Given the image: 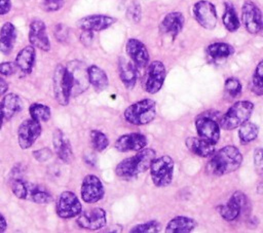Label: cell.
I'll return each instance as SVG.
<instances>
[{
	"mask_svg": "<svg viewBox=\"0 0 263 233\" xmlns=\"http://www.w3.org/2000/svg\"><path fill=\"white\" fill-rule=\"evenodd\" d=\"M242 163V155L238 148L232 145L225 146L215 152L205 165L209 176L221 177L235 171Z\"/></svg>",
	"mask_w": 263,
	"mask_h": 233,
	"instance_id": "6da1fadb",
	"label": "cell"
},
{
	"mask_svg": "<svg viewBox=\"0 0 263 233\" xmlns=\"http://www.w3.org/2000/svg\"><path fill=\"white\" fill-rule=\"evenodd\" d=\"M155 158V151L151 148H144L137 154L120 161L115 167V173L122 180H132L149 169Z\"/></svg>",
	"mask_w": 263,
	"mask_h": 233,
	"instance_id": "7a4b0ae2",
	"label": "cell"
},
{
	"mask_svg": "<svg viewBox=\"0 0 263 233\" xmlns=\"http://www.w3.org/2000/svg\"><path fill=\"white\" fill-rule=\"evenodd\" d=\"M10 186L13 195L22 200H28L36 204H46L52 201L51 193L42 185L14 178Z\"/></svg>",
	"mask_w": 263,
	"mask_h": 233,
	"instance_id": "3957f363",
	"label": "cell"
},
{
	"mask_svg": "<svg viewBox=\"0 0 263 233\" xmlns=\"http://www.w3.org/2000/svg\"><path fill=\"white\" fill-rule=\"evenodd\" d=\"M53 94L55 101L61 106H67L73 93L75 80L70 64H59L53 72L52 77Z\"/></svg>",
	"mask_w": 263,
	"mask_h": 233,
	"instance_id": "277c9868",
	"label": "cell"
},
{
	"mask_svg": "<svg viewBox=\"0 0 263 233\" xmlns=\"http://www.w3.org/2000/svg\"><path fill=\"white\" fill-rule=\"evenodd\" d=\"M254 111V104L250 101H238L234 103L221 117L219 125L222 129L232 130L247 122Z\"/></svg>",
	"mask_w": 263,
	"mask_h": 233,
	"instance_id": "5b68a950",
	"label": "cell"
},
{
	"mask_svg": "<svg viewBox=\"0 0 263 233\" xmlns=\"http://www.w3.org/2000/svg\"><path fill=\"white\" fill-rule=\"evenodd\" d=\"M124 119L133 125H145L156 116V105L151 99L140 100L129 105L123 113Z\"/></svg>",
	"mask_w": 263,
	"mask_h": 233,
	"instance_id": "8992f818",
	"label": "cell"
},
{
	"mask_svg": "<svg viewBox=\"0 0 263 233\" xmlns=\"http://www.w3.org/2000/svg\"><path fill=\"white\" fill-rule=\"evenodd\" d=\"M174 160L168 155H162L154 158L150 164V177L156 187L162 188L168 186L174 176Z\"/></svg>",
	"mask_w": 263,
	"mask_h": 233,
	"instance_id": "52a82bcc",
	"label": "cell"
},
{
	"mask_svg": "<svg viewBox=\"0 0 263 233\" xmlns=\"http://www.w3.org/2000/svg\"><path fill=\"white\" fill-rule=\"evenodd\" d=\"M146 68L142 83L143 89L150 94H154L161 89L166 77V70L160 61H153Z\"/></svg>",
	"mask_w": 263,
	"mask_h": 233,
	"instance_id": "ba28073f",
	"label": "cell"
},
{
	"mask_svg": "<svg viewBox=\"0 0 263 233\" xmlns=\"http://www.w3.org/2000/svg\"><path fill=\"white\" fill-rule=\"evenodd\" d=\"M55 211L61 219L77 218L82 211V205L77 195L72 191H63L57 200Z\"/></svg>",
	"mask_w": 263,
	"mask_h": 233,
	"instance_id": "9c48e42d",
	"label": "cell"
},
{
	"mask_svg": "<svg viewBox=\"0 0 263 233\" xmlns=\"http://www.w3.org/2000/svg\"><path fill=\"white\" fill-rule=\"evenodd\" d=\"M192 14L195 21L205 30H213L218 23L216 6L208 0H199L192 6Z\"/></svg>",
	"mask_w": 263,
	"mask_h": 233,
	"instance_id": "30bf717a",
	"label": "cell"
},
{
	"mask_svg": "<svg viewBox=\"0 0 263 233\" xmlns=\"http://www.w3.org/2000/svg\"><path fill=\"white\" fill-rule=\"evenodd\" d=\"M42 132V126L39 121L29 118L21 122L16 130L17 143L21 149L27 150L31 148Z\"/></svg>",
	"mask_w": 263,
	"mask_h": 233,
	"instance_id": "8fae6325",
	"label": "cell"
},
{
	"mask_svg": "<svg viewBox=\"0 0 263 233\" xmlns=\"http://www.w3.org/2000/svg\"><path fill=\"white\" fill-rule=\"evenodd\" d=\"M241 22L250 34H258L263 30V14L253 1H245L241 6Z\"/></svg>",
	"mask_w": 263,
	"mask_h": 233,
	"instance_id": "7c38bea8",
	"label": "cell"
},
{
	"mask_svg": "<svg viewBox=\"0 0 263 233\" xmlns=\"http://www.w3.org/2000/svg\"><path fill=\"white\" fill-rule=\"evenodd\" d=\"M248 204L249 201L246 194L240 191H236L231 195L226 203L218 206V211L224 220L230 222L236 220L240 216L241 211L247 208Z\"/></svg>",
	"mask_w": 263,
	"mask_h": 233,
	"instance_id": "4fadbf2b",
	"label": "cell"
},
{
	"mask_svg": "<svg viewBox=\"0 0 263 233\" xmlns=\"http://www.w3.org/2000/svg\"><path fill=\"white\" fill-rule=\"evenodd\" d=\"M76 224L81 229L97 231L106 226L107 213L105 209L101 207H93V208L81 211L79 216H77Z\"/></svg>",
	"mask_w": 263,
	"mask_h": 233,
	"instance_id": "5bb4252c",
	"label": "cell"
},
{
	"mask_svg": "<svg viewBox=\"0 0 263 233\" xmlns=\"http://www.w3.org/2000/svg\"><path fill=\"white\" fill-rule=\"evenodd\" d=\"M105 194L102 181L95 174H86L81 183L80 195L85 203H96L100 201Z\"/></svg>",
	"mask_w": 263,
	"mask_h": 233,
	"instance_id": "9a60e30c",
	"label": "cell"
},
{
	"mask_svg": "<svg viewBox=\"0 0 263 233\" xmlns=\"http://www.w3.org/2000/svg\"><path fill=\"white\" fill-rule=\"evenodd\" d=\"M125 51L138 70L144 69L149 64V52L146 45L139 39L129 38L125 44Z\"/></svg>",
	"mask_w": 263,
	"mask_h": 233,
	"instance_id": "2e32d148",
	"label": "cell"
},
{
	"mask_svg": "<svg viewBox=\"0 0 263 233\" xmlns=\"http://www.w3.org/2000/svg\"><path fill=\"white\" fill-rule=\"evenodd\" d=\"M29 42L35 48L43 51L50 49V42L46 33V26L43 21L35 18L29 26Z\"/></svg>",
	"mask_w": 263,
	"mask_h": 233,
	"instance_id": "e0dca14e",
	"label": "cell"
},
{
	"mask_svg": "<svg viewBox=\"0 0 263 233\" xmlns=\"http://www.w3.org/2000/svg\"><path fill=\"white\" fill-rule=\"evenodd\" d=\"M195 127L198 137L217 144L220 139V125L212 117L206 115H200L195 119Z\"/></svg>",
	"mask_w": 263,
	"mask_h": 233,
	"instance_id": "ac0fdd59",
	"label": "cell"
},
{
	"mask_svg": "<svg viewBox=\"0 0 263 233\" xmlns=\"http://www.w3.org/2000/svg\"><path fill=\"white\" fill-rule=\"evenodd\" d=\"M116 18L106 14H90L77 21V26L82 31L100 32L110 28L116 23Z\"/></svg>",
	"mask_w": 263,
	"mask_h": 233,
	"instance_id": "d6986e66",
	"label": "cell"
},
{
	"mask_svg": "<svg viewBox=\"0 0 263 233\" xmlns=\"http://www.w3.org/2000/svg\"><path fill=\"white\" fill-rule=\"evenodd\" d=\"M185 25V17L180 11H172L164 15L160 25L159 31L161 34L171 37L173 40L181 33Z\"/></svg>",
	"mask_w": 263,
	"mask_h": 233,
	"instance_id": "ffe728a7",
	"label": "cell"
},
{
	"mask_svg": "<svg viewBox=\"0 0 263 233\" xmlns=\"http://www.w3.org/2000/svg\"><path fill=\"white\" fill-rule=\"evenodd\" d=\"M52 146L54 153L57 154L58 158L65 162V163H71L74 155L71 143L67 135L62 131L60 128H55L52 134Z\"/></svg>",
	"mask_w": 263,
	"mask_h": 233,
	"instance_id": "44dd1931",
	"label": "cell"
},
{
	"mask_svg": "<svg viewBox=\"0 0 263 233\" xmlns=\"http://www.w3.org/2000/svg\"><path fill=\"white\" fill-rule=\"evenodd\" d=\"M147 146V138L139 132H130L120 135L114 144V147L119 152L140 151Z\"/></svg>",
	"mask_w": 263,
	"mask_h": 233,
	"instance_id": "7402d4cb",
	"label": "cell"
},
{
	"mask_svg": "<svg viewBox=\"0 0 263 233\" xmlns=\"http://www.w3.org/2000/svg\"><path fill=\"white\" fill-rule=\"evenodd\" d=\"M36 61V49L34 46L27 45L22 48L14 60L16 69L23 75H29L33 71V67Z\"/></svg>",
	"mask_w": 263,
	"mask_h": 233,
	"instance_id": "603a6c76",
	"label": "cell"
},
{
	"mask_svg": "<svg viewBox=\"0 0 263 233\" xmlns=\"http://www.w3.org/2000/svg\"><path fill=\"white\" fill-rule=\"evenodd\" d=\"M185 144L191 153L202 158L211 157L216 151L215 144L200 137H188Z\"/></svg>",
	"mask_w": 263,
	"mask_h": 233,
	"instance_id": "cb8c5ba5",
	"label": "cell"
},
{
	"mask_svg": "<svg viewBox=\"0 0 263 233\" xmlns=\"http://www.w3.org/2000/svg\"><path fill=\"white\" fill-rule=\"evenodd\" d=\"M137 68L133 64L132 61L126 60L125 57L121 56L118 60V71H119V78L126 89H133L137 83L138 73Z\"/></svg>",
	"mask_w": 263,
	"mask_h": 233,
	"instance_id": "d4e9b609",
	"label": "cell"
},
{
	"mask_svg": "<svg viewBox=\"0 0 263 233\" xmlns=\"http://www.w3.org/2000/svg\"><path fill=\"white\" fill-rule=\"evenodd\" d=\"M16 29L11 22H6L0 29V51L3 54H9L15 44Z\"/></svg>",
	"mask_w": 263,
	"mask_h": 233,
	"instance_id": "484cf974",
	"label": "cell"
},
{
	"mask_svg": "<svg viewBox=\"0 0 263 233\" xmlns=\"http://www.w3.org/2000/svg\"><path fill=\"white\" fill-rule=\"evenodd\" d=\"M0 106L4 113V120L9 121L15 114L20 113L23 108L21 98L13 92L5 93L0 101Z\"/></svg>",
	"mask_w": 263,
	"mask_h": 233,
	"instance_id": "4316f807",
	"label": "cell"
},
{
	"mask_svg": "<svg viewBox=\"0 0 263 233\" xmlns=\"http://www.w3.org/2000/svg\"><path fill=\"white\" fill-rule=\"evenodd\" d=\"M88 83L97 90L103 91L108 87L109 80L106 72L97 65H90L86 69Z\"/></svg>",
	"mask_w": 263,
	"mask_h": 233,
	"instance_id": "83f0119b",
	"label": "cell"
},
{
	"mask_svg": "<svg viewBox=\"0 0 263 233\" xmlns=\"http://www.w3.org/2000/svg\"><path fill=\"white\" fill-rule=\"evenodd\" d=\"M196 226L192 218L185 216H178L173 218L165 227L166 233H188L194 230Z\"/></svg>",
	"mask_w": 263,
	"mask_h": 233,
	"instance_id": "f1b7e54d",
	"label": "cell"
},
{
	"mask_svg": "<svg viewBox=\"0 0 263 233\" xmlns=\"http://www.w3.org/2000/svg\"><path fill=\"white\" fill-rule=\"evenodd\" d=\"M206 53L213 60H223L232 55L234 48L226 42H214L206 47Z\"/></svg>",
	"mask_w": 263,
	"mask_h": 233,
	"instance_id": "f546056e",
	"label": "cell"
},
{
	"mask_svg": "<svg viewBox=\"0 0 263 233\" xmlns=\"http://www.w3.org/2000/svg\"><path fill=\"white\" fill-rule=\"evenodd\" d=\"M223 25L229 32H236L239 27L240 23L236 13V10L231 2L224 3V13L222 16Z\"/></svg>",
	"mask_w": 263,
	"mask_h": 233,
	"instance_id": "4dcf8cb0",
	"label": "cell"
},
{
	"mask_svg": "<svg viewBox=\"0 0 263 233\" xmlns=\"http://www.w3.org/2000/svg\"><path fill=\"white\" fill-rule=\"evenodd\" d=\"M259 134V127L257 124L247 121L239 126L238 138L242 144H248L257 139Z\"/></svg>",
	"mask_w": 263,
	"mask_h": 233,
	"instance_id": "1f68e13d",
	"label": "cell"
},
{
	"mask_svg": "<svg viewBox=\"0 0 263 233\" xmlns=\"http://www.w3.org/2000/svg\"><path fill=\"white\" fill-rule=\"evenodd\" d=\"M30 117L39 121V122H46L51 115V110L47 105L41 103H33L29 107Z\"/></svg>",
	"mask_w": 263,
	"mask_h": 233,
	"instance_id": "d6a6232c",
	"label": "cell"
},
{
	"mask_svg": "<svg viewBox=\"0 0 263 233\" xmlns=\"http://www.w3.org/2000/svg\"><path fill=\"white\" fill-rule=\"evenodd\" d=\"M250 89L256 95H263V60L259 62L255 69L251 79Z\"/></svg>",
	"mask_w": 263,
	"mask_h": 233,
	"instance_id": "836d02e7",
	"label": "cell"
},
{
	"mask_svg": "<svg viewBox=\"0 0 263 233\" xmlns=\"http://www.w3.org/2000/svg\"><path fill=\"white\" fill-rule=\"evenodd\" d=\"M89 137H90L91 146L97 152H102L109 146L108 137L99 129L90 130Z\"/></svg>",
	"mask_w": 263,
	"mask_h": 233,
	"instance_id": "e575fe53",
	"label": "cell"
},
{
	"mask_svg": "<svg viewBox=\"0 0 263 233\" xmlns=\"http://www.w3.org/2000/svg\"><path fill=\"white\" fill-rule=\"evenodd\" d=\"M254 166L255 170L260 178L257 186V192L263 194V148H257L254 151Z\"/></svg>",
	"mask_w": 263,
	"mask_h": 233,
	"instance_id": "d590c367",
	"label": "cell"
},
{
	"mask_svg": "<svg viewBox=\"0 0 263 233\" xmlns=\"http://www.w3.org/2000/svg\"><path fill=\"white\" fill-rule=\"evenodd\" d=\"M159 230H160V224L155 220H151L146 223L138 224V225L134 226L129 230V232H132V233H154V232H158Z\"/></svg>",
	"mask_w": 263,
	"mask_h": 233,
	"instance_id": "8d00e7d4",
	"label": "cell"
},
{
	"mask_svg": "<svg viewBox=\"0 0 263 233\" xmlns=\"http://www.w3.org/2000/svg\"><path fill=\"white\" fill-rule=\"evenodd\" d=\"M224 88L226 90V92L232 96V98H236L240 94L241 92V89H242V86H241V83L240 81L237 79V78H234V77H229L225 80V83H224Z\"/></svg>",
	"mask_w": 263,
	"mask_h": 233,
	"instance_id": "74e56055",
	"label": "cell"
},
{
	"mask_svg": "<svg viewBox=\"0 0 263 233\" xmlns=\"http://www.w3.org/2000/svg\"><path fill=\"white\" fill-rule=\"evenodd\" d=\"M126 17H128L133 23H139L141 20V7L138 3H132L126 10Z\"/></svg>",
	"mask_w": 263,
	"mask_h": 233,
	"instance_id": "f35d334b",
	"label": "cell"
},
{
	"mask_svg": "<svg viewBox=\"0 0 263 233\" xmlns=\"http://www.w3.org/2000/svg\"><path fill=\"white\" fill-rule=\"evenodd\" d=\"M64 3H65L64 0H44L42 7L45 11L52 12V11L60 10L64 6Z\"/></svg>",
	"mask_w": 263,
	"mask_h": 233,
	"instance_id": "ab89813d",
	"label": "cell"
},
{
	"mask_svg": "<svg viewBox=\"0 0 263 233\" xmlns=\"http://www.w3.org/2000/svg\"><path fill=\"white\" fill-rule=\"evenodd\" d=\"M32 155L37 161L45 162L51 157L52 153H51V150L49 148H42V149H38V150L33 151Z\"/></svg>",
	"mask_w": 263,
	"mask_h": 233,
	"instance_id": "60d3db41",
	"label": "cell"
},
{
	"mask_svg": "<svg viewBox=\"0 0 263 233\" xmlns=\"http://www.w3.org/2000/svg\"><path fill=\"white\" fill-rule=\"evenodd\" d=\"M16 66L12 62H2L0 63V75L8 77L16 72Z\"/></svg>",
	"mask_w": 263,
	"mask_h": 233,
	"instance_id": "b9f144b4",
	"label": "cell"
},
{
	"mask_svg": "<svg viewBox=\"0 0 263 233\" xmlns=\"http://www.w3.org/2000/svg\"><path fill=\"white\" fill-rule=\"evenodd\" d=\"M54 36L60 41L65 40L67 38V28L63 24H58L54 29Z\"/></svg>",
	"mask_w": 263,
	"mask_h": 233,
	"instance_id": "7bdbcfd3",
	"label": "cell"
},
{
	"mask_svg": "<svg viewBox=\"0 0 263 233\" xmlns=\"http://www.w3.org/2000/svg\"><path fill=\"white\" fill-rule=\"evenodd\" d=\"M11 9V0H0V15L7 14Z\"/></svg>",
	"mask_w": 263,
	"mask_h": 233,
	"instance_id": "ee69618b",
	"label": "cell"
},
{
	"mask_svg": "<svg viewBox=\"0 0 263 233\" xmlns=\"http://www.w3.org/2000/svg\"><path fill=\"white\" fill-rule=\"evenodd\" d=\"M92 33L90 31H82V35H81V42L84 45H88L91 40H92Z\"/></svg>",
	"mask_w": 263,
	"mask_h": 233,
	"instance_id": "f6af8a7d",
	"label": "cell"
},
{
	"mask_svg": "<svg viewBox=\"0 0 263 233\" xmlns=\"http://www.w3.org/2000/svg\"><path fill=\"white\" fill-rule=\"evenodd\" d=\"M8 90V83L7 81L0 76V96H3Z\"/></svg>",
	"mask_w": 263,
	"mask_h": 233,
	"instance_id": "bcb514c9",
	"label": "cell"
},
{
	"mask_svg": "<svg viewBox=\"0 0 263 233\" xmlns=\"http://www.w3.org/2000/svg\"><path fill=\"white\" fill-rule=\"evenodd\" d=\"M7 229V222L2 213H0V233L5 232Z\"/></svg>",
	"mask_w": 263,
	"mask_h": 233,
	"instance_id": "7dc6e473",
	"label": "cell"
},
{
	"mask_svg": "<svg viewBox=\"0 0 263 233\" xmlns=\"http://www.w3.org/2000/svg\"><path fill=\"white\" fill-rule=\"evenodd\" d=\"M3 121H4V113L2 111V108L0 106V130L2 128V125H3Z\"/></svg>",
	"mask_w": 263,
	"mask_h": 233,
	"instance_id": "c3c4849f",
	"label": "cell"
}]
</instances>
